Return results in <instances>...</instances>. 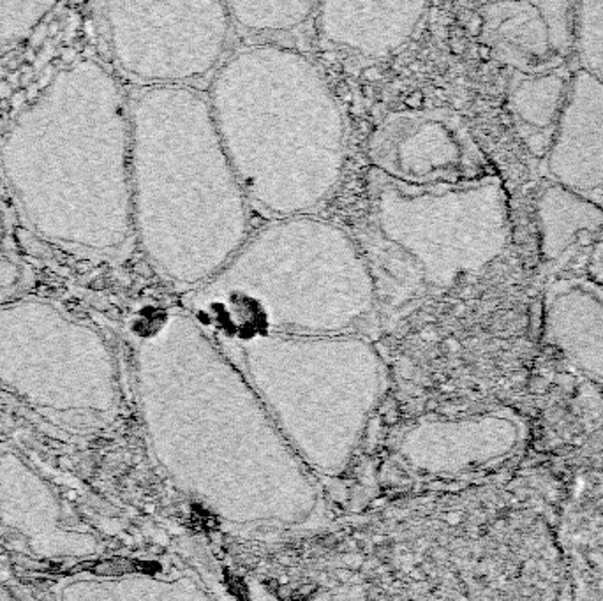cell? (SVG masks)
<instances>
[{
	"mask_svg": "<svg viewBox=\"0 0 603 601\" xmlns=\"http://www.w3.org/2000/svg\"><path fill=\"white\" fill-rule=\"evenodd\" d=\"M572 64L540 72L512 71L506 109L529 154L543 159L549 152L572 81Z\"/></svg>",
	"mask_w": 603,
	"mask_h": 601,
	"instance_id": "9a60e30c",
	"label": "cell"
},
{
	"mask_svg": "<svg viewBox=\"0 0 603 601\" xmlns=\"http://www.w3.org/2000/svg\"><path fill=\"white\" fill-rule=\"evenodd\" d=\"M370 224L389 263L448 286L494 261L510 238L508 196L498 173L462 184L413 185L369 175Z\"/></svg>",
	"mask_w": 603,
	"mask_h": 601,
	"instance_id": "52a82bcc",
	"label": "cell"
},
{
	"mask_svg": "<svg viewBox=\"0 0 603 601\" xmlns=\"http://www.w3.org/2000/svg\"><path fill=\"white\" fill-rule=\"evenodd\" d=\"M549 178L603 208V83L573 68L552 145L543 157Z\"/></svg>",
	"mask_w": 603,
	"mask_h": 601,
	"instance_id": "8fae6325",
	"label": "cell"
},
{
	"mask_svg": "<svg viewBox=\"0 0 603 601\" xmlns=\"http://www.w3.org/2000/svg\"><path fill=\"white\" fill-rule=\"evenodd\" d=\"M207 99L249 203L291 217L332 194L346 166L347 129L309 56L274 42L240 46L214 71Z\"/></svg>",
	"mask_w": 603,
	"mask_h": 601,
	"instance_id": "7a4b0ae2",
	"label": "cell"
},
{
	"mask_svg": "<svg viewBox=\"0 0 603 601\" xmlns=\"http://www.w3.org/2000/svg\"><path fill=\"white\" fill-rule=\"evenodd\" d=\"M221 348L309 469L346 467L383 387V367L366 341L263 335Z\"/></svg>",
	"mask_w": 603,
	"mask_h": 601,
	"instance_id": "8992f818",
	"label": "cell"
},
{
	"mask_svg": "<svg viewBox=\"0 0 603 601\" xmlns=\"http://www.w3.org/2000/svg\"><path fill=\"white\" fill-rule=\"evenodd\" d=\"M55 4L57 0H0V42L31 34Z\"/></svg>",
	"mask_w": 603,
	"mask_h": 601,
	"instance_id": "d6986e66",
	"label": "cell"
},
{
	"mask_svg": "<svg viewBox=\"0 0 603 601\" xmlns=\"http://www.w3.org/2000/svg\"><path fill=\"white\" fill-rule=\"evenodd\" d=\"M131 111L132 219L168 279L200 288L249 237V199L193 85L140 87Z\"/></svg>",
	"mask_w": 603,
	"mask_h": 601,
	"instance_id": "6da1fadb",
	"label": "cell"
},
{
	"mask_svg": "<svg viewBox=\"0 0 603 601\" xmlns=\"http://www.w3.org/2000/svg\"><path fill=\"white\" fill-rule=\"evenodd\" d=\"M577 0H478L480 39L512 71L540 72L573 62Z\"/></svg>",
	"mask_w": 603,
	"mask_h": 601,
	"instance_id": "30bf717a",
	"label": "cell"
},
{
	"mask_svg": "<svg viewBox=\"0 0 603 601\" xmlns=\"http://www.w3.org/2000/svg\"><path fill=\"white\" fill-rule=\"evenodd\" d=\"M198 291L194 320L219 346L263 335L347 334L376 302L366 256L339 226L309 214L277 217L247 237Z\"/></svg>",
	"mask_w": 603,
	"mask_h": 601,
	"instance_id": "277c9868",
	"label": "cell"
},
{
	"mask_svg": "<svg viewBox=\"0 0 603 601\" xmlns=\"http://www.w3.org/2000/svg\"><path fill=\"white\" fill-rule=\"evenodd\" d=\"M19 192L71 185L108 244L132 224L131 111L115 76L91 61L61 71L22 115L2 147Z\"/></svg>",
	"mask_w": 603,
	"mask_h": 601,
	"instance_id": "5b68a950",
	"label": "cell"
},
{
	"mask_svg": "<svg viewBox=\"0 0 603 601\" xmlns=\"http://www.w3.org/2000/svg\"><path fill=\"white\" fill-rule=\"evenodd\" d=\"M543 334L570 364L603 380V286L584 279L556 282L547 290Z\"/></svg>",
	"mask_w": 603,
	"mask_h": 601,
	"instance_id": "4fadbf2b",
	"label": "cell"
},
{
	"mask_svg": "<svg viewBox=\"0 0 603 601\" xmlns=\"http://www.w3.org/2000/svg\"><path fill=\"white\" fill-rule=\"evenodd\" d=\"M573 62L603 83V0L575 2Z\"/></svg>",
	"mask_w": 603,
	"mask_h": 601,
	"instance_id": "ac0fdd59",
	"label": "cell"
},
{
	"mask_svg": "<svg viewBox=\"0 0 603 601\" xmlns=\"http://www.w3.org/2000/svg\"><path fill=\"white\" fill-rule=\"evenodd\" d=\"M430 0H320L314 19L330 48L385 58L418 31Z\"/></svg>",
	"mask_w": 603,
	"mask_h": 601,
	"instance_id": "7c38bea8",
	"label": "cell"
},
{
	"mask_svg": "<svg viewBox=\"0 0 603 601\" xmlns=\"http://www.w3.org/2000/svg\"><path fill=\"white\" fill-rule=\"evenodd\" d=\"M109 52L138 87L194 85L230 53L226 0H104Z\"/></svg>",
	"mask_w": 603,
	"mask_h": 601,
	"instance_id": "ba28073f",
	"label": "cell"
},
{
	"mask_svg": "<svg viewBox=\"0 0 603 601\" xmlns=\"http://www.w3.org/2000/svg\"><path fill=\"white\" fill-rule=\"evenodd\" d=\"M409 436L430 441L429 451L406 457L413 466L452 473L506 455L519 439V428L510 418L487 414L475 420L425 423Z\"/></svg>",
	"mask_w": 603,
	"mask_h": 601,
	"instance_id": "5bb4252c",
	"label": "cell"
},
{
	"mask_svg": "<svg viewBox=\"0 0 603 601\" xmlns=\"http://www.w3.org/2000/svg\"><path fill=\"white\" fill-rule=\"evenodd\" d=\"M320 0H226L235 29L260 39L286 36L314 18Z\"/></svg>",
	"mask_w": 603,
	"mask_h": 601,
	"instance_id": "e0dca14e",
	"label": "cell"
},
{
	"mask_svg": "<svg viewBox=\"0 0 603 601\" xmlns=\"http://www.w3.org/2000/svg\"><path fill=\"white\" fill-rule=\"evenodd\" d=\"M374 171L413 185L462 184L496 173L459 113L411 108L381 118L367 138Z\"/></svg>",
	"mask_w": 603,
	"mask_h": 601,
	"instance_id": "9c48e42d",
	"label": "cell"
},
{
	"mask_svg": "<svg viewBox=\"0 0 603 601\" xmlns=\"http://www.w3.org/2000/svg\"><path fill=\"white\" fill-rule=\"evenodd\" d=\"M538 219L547 258L561 254L582 233L603 230V208L554 180L540 192Z\"/></svg>",
	"mask_w": 603,
	"mask_h": 601,
	"instance_id": "2e32d148",
	"label": "cell"
},
{
	"mask_svg": "<svg viewBox=\"0 0 603 601\" xmlns=\"http://www.w3.org/2000/svg\"><path fill=\"white\" fill-rule=\"evenodd\" d=\"M196 374L175 380L171 428L155 432L159 459L182 489L230 522H300L316 503L309 467L249 380L196 320Z\"/></svg>",
	"mask_w": 603,
	"mask_h": 601,
	"instance_id": "3957f363",
	"label": "cell"
}]
</instances>
